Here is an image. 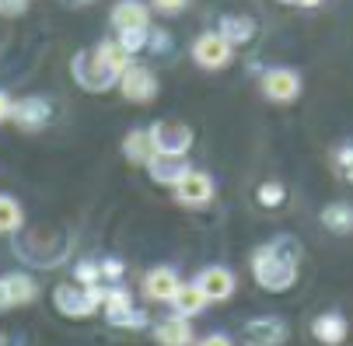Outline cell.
Segmentation results:
<instances>
[{"label": "cell", "mask_w": 353, "mask_h": 346, "mask_svg": "<svg viewBox=\"0 0 353 346\" xmlns=\"http://www.w3.org/2000/svg\"><path fill=\"white\" fill-rule=\"evenodd\" d=\"M133 63V57L123 53V45L116 39H105V42H98L94 49H84V53H77L70 60V70H74V81L84 88V91H94V94H102L109 88L119 84L123 70Z\"/></svg>", "instance_id": "cell-1"}, {"label": "cell", "mask_w": 353, "mask_h": 346, "mask_svg": "<svg viewBox=\"0 0 353 346\" xmlns=\"http://www.w3.org/2000/svg\"><path fill=\"white\" fill-rule=\"evenodd\" d=\"M297 263H301V245L294 238H276L252 252V276L263 290L283 294L297 283Z\"/></svg>", "instance_id": "cell-2"}, {"label": "cell", "mask_w": 353, "mask_h": 346, "mask_svg": "<svg viewBox=\"0 0 353 346\" xmlns=\"http://www.w3.org/2000/svg\"><path fill=\"white\" fill-rule=\"evenodd\" d=\"M105 301V287H77V283H60L53 290V305L67 318H88L102 308Z\"/></svg>", "instance_id": "cell-3"}, {"label": "cell", "mask_w": 353, "mask_h": 346, "mask_svg": "<svg viewBox=\"0 0 353 346\" xmlns=\"http://www.w3.org/2000/svg\"><path fill=\"white\" fill-rule=\"evenodd\" d=\"M119 91H123L126 102L147 105V102H154V98H158V77H154V70L143 67V63H130L123 70V77H119Z\"/></svg>", "instance_id": "cell-4"}, {"label": "cell", "mask_w": 353, "mask_h": 346, "mask_svg": "<svg viewBox=\"0 0 353 346\" xmlns=\"http://www.w3.org/2000/svg\"><path fill=\"white\" fill-rule=\"evenodd\" d=\"M301 88H305V81H301V74L294 67H270L263 74V94L276 105H290L301 94Z\"/></svg>", "instance_id": "cell-5"}, {"label": "cell", "mask_w": 353, "mask_h": 346, "mask_svg": "<svg viewBox=\"0 0 353 346\" xmlns=\"http://www.w3.org/2000/svg\"><path fill=\"white\" fill-rule=\"evenodd\" d=\"M192 60L203 70H224L234 60V45H228L217 32H203L192 42Z\"/></svg>", "instance_id": "cell-6"}, {"label": "cell", "mask_w": 353, "mask_h": 346, "mask_svg": "<svg viewBox=\"0 0 353 346\" xmlns=\"http://www.w3.org/2000/svg\"><path fill=\"white\" fill-rule=\"evenodd\" d=\"M290 336L287 322L276 315H263V318H252L241 329V346H283Z\"/></svg>", "instance_id": "cell-7"}, {"label": "cell", "mask_w": 353, "mask_h": 346, "mask_svg": "<svg viewBox=\"0 0 353 346\" xmlns=\"http://www.w3.org/2000/svg\"><path fill=\"white\" fill-rule=\"evenodd\" d=\"M147 133H150V140H154V151L158 154L185 158L189 147H192V130L182 126V123H154Z\"/></svg>", "instance_id": "cell-8"}, {"label": "cell", "mask_w": 353, "mask_h": 346, "mask_svg": "<svg viewBox=\"0 0 353 346\" xmlns=\"http://www.w3.org/2000/svg\"><path fill=\"white\" fill-rule=\"evenodd\" d=\"M196 287H199V294L207 298V305L210 301H228L231 294H234V287H238V280H234V273L228 269V266H207V269H199V276L192 280Z\"/></svg>", "instance_id": "cell-9"}, {"label": "cell", "mask_w": 353, "mask_h": 346, "mask_svg": "<svg viewBox=\"0 0 353 346\" xmlns=\"http://www.w3.org/2000/svg\"><path fill=\"white\" fill-rule=\"evenodd\" d=\"M175 200L182 207H207L214 200V179L207 172H189L179 185H175Z\"/></svg>", "instance_id": "cell-10"}, {"label": "cell", "mask_w": 353, "mask_h": 346, "mask_svg": "<svg viewBox=\"0 0 353 346\" xmlns=\"http://www.w3.org/2000/svg\"><path fill=\"white\" fill-rule=\"evenodd\" d=\"M11 119H14L21 130L35 133V130H42L49 119H53V102H49V98H42V94H35V98H21V102H14Z\"/></svg>", "instance_id": "cell-11"}, {"label": "cell", "mask_w": 353, "mask_h": 346, "mask_svg": "<svg viewBox=\"0 0 353 346\" xmlns=\"http://www.w3.org/2000/svg\"><path fill=\"white\" fill-rule=\"evenodd\" d=\"M179 287H182V280H179V273L172 266H154V269L143 276V294H147L150 301H168L172 305Z\"/></svg>", "instance_id": "cell-12"}, {"label": "cell", "mask_w": 353, "mask_h": 346, "mask_svg": "<svg viewBox=\"0 0 353 346\" xmlns=\"http://www.w3.org/2000/svg\"><path fill=\"white\" fill-rule=\"evenodd\" d=\"M109 18H112V28H116V32L150 28V8L143 4V0H119Z\"/></svg>", "instance_id": "cell-13"}, {"label": "cell", "mask_w": 353, "mask_h": 346, "mask_svg": "<svg viewBox=\"0 0 353 346\" xmlns=\"http://www.w3.org/2000/svg\"><path fill=\"white\" fill-rule=\"evenodd\" d=\"M189 172H192L189 161H185V158H175V154H158L154 161L147 165V175H150V179H154L158 185H172V189H175Z\"/></svg>", "instance_id": "cell-14"}, {"label": "cell", "mask_w": 353, "mask_h": 346, "mask_svg": "<svg viewBox=\"0 0 353 346\" xmlns=\"http://www.w3.org/2000/svg\"><path fill=\"white\" fill-rule=\"evenodd\" d=\"M123 154H126V161H130V165H143V168L158 158L154 140H150V133H147V130H130V133L123 136Z\"/></svg>", "instance_id": "cell-15"}, {"label": "cell", "mask_w": 353, "mask_h": 346, "mask_svg": "<svg viewBox=\"0 0 353 346\" xmlns=\"http://www.w3.org/2000/svg\"><path fill=\"white\" fill-rule=\"evenodd\" d=\"M312 336H315L319 343H325V346H339V343L350 336V325H346V318H343L339 312H322V315L312 322Z\"/></svg>", "instance_id": "cell-16"}, {"label": "cell", "mask_w": 353, "mask_h": 346, "mask_svg": "<svg viewBox=\"0 0 353 346\" xmlns=\"http://www.w3.org/2000/svg\"><path fill=\"white\" fill-rule=\"evenodd\" d=\"M154 339H158V346H192V325H189V318L172 315L154 325Z\"/></svg>", "instance_id": "cell-17"}, {"label": "cell", "mask_w": 353, "mask_h": 346, "mask_svg": "<svg viewBox=\"0 0 353 346\" xmlns=\"http://www.w3.org/2000/svg\"><path fill=\"white\" fill-rule=\"evenodd\" d=\"M217 35L228 45H245V42H252V35H256V21L245 18V14H224L221 25H217Z\"/></svg>", "instance_id": "cell-18"}, {"label": "cell", "mask_w": 353, "mask_h": 346, "mask_svg": "<svg viewBox=\"0 0 353 346\" xmlns=\"http://www.w3.org/2000/svg\"><path fill=\"white\" fill-rule=\"evenodd\" d=\"M172 308H175V315L192 318V315H199V312L207 308V298L199 294V287H196V283H182V287H179V294L172 298Z\"/></svg>", "instance_id": "cell-19"}, {"label": "cell", "mask_w": 353, "mask_h": 346, "mask_svg": "<svg viewBox=\"0 0 353 346\" xmlns=\"http://www.w3.org/2000/svg\"><path fill=\"white\" fill-rule=\"evenodd\" d=\"M322 227H329L332 234H350L353 231V207L350 203H329L322 210Z\"/></svg>", "instance_id": "cell-20"}, {"label": "cell", "mask_w": 353, "mask_h": 346, "mask_svg": "<svg viewBox=\"0 0 353 346\" xmlns=\"http://www.w3.org/2000/svg\"><path fill=\"white\" fill-rule=\"evenodd\" d=\"M4 283L11 294V305H32L39 298V283L28 273H11V276H4Z\"/></svg>", "instance_id": "cell-21"}, {"label": "cell", "mask_w": 353, "mask_h": 346, "mask_svg": "<svg viewBox=\"0 0 353 346\" xmlns=\"http://www.w3.org/2000/svg\"><path fill=\"white\" fill-rule=\"evenodd\" d=\"M25 224V210L14 196L0 192V234H14L18 227Z\"/></svg>", "instance_id": "cell-22"}, {"label": "cell", "mask_w": 353, "mask_h": 346, "mask_svg": "<svg viewBox=\"0 0 353 346\" xmlns=\"http://www.w3.org/2000/svg\"><path fill=\"white\" fill-rule=\"evenodd\" d=\"M109 315V322L112 325H119V329H143L147 325V315L140 312V308H119V312H105Z\"/></svg>", "instance_id": "cell-23"}, {"label": "cell", "mask_w": 353, "mask_h": 346, "mask_svg": "<svg viewBox=\"0 0 353 346\" xmlns=\"http://www.w3.org/2000/svg\"><path fill=\"white\" fill-rule=\"evenodd\" d=\"M147 39H150V28H130V32H119V45H123V53L133 57L140 53V49H147Z\"/></svg>", "instance_id": "cell-24"}, {"label": "cell", "mask_w": 353, "mask_h": 346, "mask_svg": "<svg viewBox=\"0 0 353 346\" xmlns=\"http://www.w3.org/2000/svg\"><path fill=\"white\" fill-rule=\"evenodd\" d=\"M256 200H259L263 207H280V203L287 200V189H283L280 182H263L259 192H256Z\"/></svg>", "instance_id": "cell-25"}, {"label": "cell", "mask_w": 353, "mask_h": 346, "mask_svg": "<svg viewBox=\"0 0 353 346\" xmlns=\"http://www.w3.org/2000/svg\"><path fill=\"white\" fill-rule=\"evenodd\" d=\"M74 276H77V287H98V283H102V273H98V263H91V259L77 263Z\"/></svg>", "instance_id": "cell-26"}, {"label": "cell", "mask_w": 353, "mask_h": 346, "mask_svg": "<svg viewBox=\"0 0 353 346\" xmlns=\"http://www.w3.org/2000/svg\"><path fill=\"white\" fill-rule=\"evenodd\" d=\"M98 273H102V280H112V283H119L123 280V273H126V266H123V259H102L98 263Z\"/></svg>", "instance_id": "cell-27"}, {"label": "cell", "mask_w": 353, "mask_h": 346, "mask_svg": "<svg viewBox=\"0 0 353 346\" xmlns=\"http://www.w3.org/2000/svg\"><path fill=\"white\" fill-rule=\"evenodd\" d=\"M150 8L161 11V14H179L189 8V0H150Z\"/></svg>", "instance_id": "cell-28"}, {"label": "cell", "mask_w": 353, "mask_h": 346, "mask_svg": "<svg viewBox=\"0 0 353 346\" xmlns=\"http://www.w3.org/2000/svg\"><path fill=\"white\" fill-rule=\"evenodd\" d=\"M28 8V0H0V14L4 18H18Z\"/></svg>", "instance_id": "cell-29"}, {"label": "cell", "mask_w": 353, "mask_h": 346, "mask_svg": "<svg viewBox=\"0 0 353 346\" xmlns=\"http://www.w3.org/2000/svg\"><path fill=\"white\" fill-rule=\"evenodd\" d=\"M196 346H234V339L231 336H224V332H210V336H203Z\"/></svg>", "instance_id": "cell-30"}, {"label": "cell", "mask_w": 353, "mask_h": 346, "mask_svg": "<svg viewBox=\"0 0 353 346\" xmlns=\"http://www.w3.org/2000/svg\"><path fill=\"white\" fill-rule=\"evenodd\" d=\"M11 112H14V98H11L8 91H0V123H8Z\"/></svg>", "instance_id": "cell-31"}, {"label": "cell", "mask_w": 353, "mask_h": 346, "mask_svg": "<svg viewBox=\"0 0 353 346\" xmlns=\"http://www.w3.org/2000/svg\"><path fill=\"white\" fill-rule=\"evenodd\" d=\"M336 165H339V172H346V168H353V143H346L343 151L336 154Z\"/></svg>", "instance_id": "cell-32"}, {"label": "cell", "mask_w": 353, "mask_h": 346, "mask_svg": "<svg viewBox=\"0 0 353 346\" xmlns=\"http://www.w3.org/2000/svg\"><path fill=\"white\" fill-rule=\"evenodd\" d=\"M8 308H14V305H11V294H8V283H4V276H0V312H8Z\"/></svg>", "instance_id": "cell-33"}, {"label": "cell", "mask_w": 353, "mask_h": 346, "mask_svg": "<svg viewBox=\"0 0 353 346\" xmlns=\"http://www.w3.org/2000/svg\"><path fill=\"white\" fill-rule=\"evenodd\" d=\"M67 8H88V4H94V0H63Z\"/></svg>", "instance_id": "cell-34"}, {"label": "cell", "mask_w": 353, "mask_h": 346, "mask_svg": "<svg viewBox=\"0 0 353 346\" xmlns=\"http://www.w3.org/2000/svg\"><path fill=\"white\" fill-rule=\"evenodd\" d=\"M294 4H301V8H319L322 0H294Z\"/></svg>", "instance_id": "cell-35"}, {"label": "cell", "mask_w": 353, "mask_h": 346, "mask_svg": "<svg viewBox=\"0 0 353 346\" xmlns=\"http://www.w3.org/2000/svg\"><path fill=\"white\" fill-rule=\"evenodd\" d=\"M343 175H346V179H350V182H353V168H346V172H343Z\"/></svg>", "instance_id": "cell-36"}, {"label": "cell", "mask_w": 353, "mask_h": 346, "mask_svg": "<svg viewBox=\"0 0 353 346\" xmlns=\"http://www.w3.org/2000/svg\"><path fill=\"white\" fill-rule=\"evenodd\" d=\"M280 4H294V0H280Z\"/></svg>", "instance_id": "cell-37"}]
</instances>
